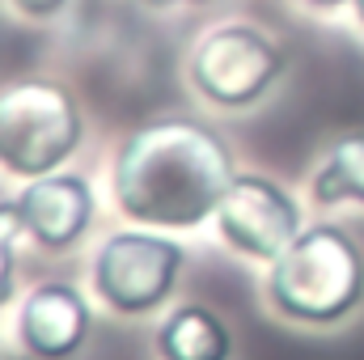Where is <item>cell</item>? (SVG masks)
<instances>
[{"mask_svg":"<svg viewBox=\"0 0 364 360\" xmlns=\"http://www.w3.org/2000/svg\"><path fill=\"white\" fill-rule=\"evenodd\" d=\"M352 13H356V21H360V30H364V0H352Z\"/></svg>","mask_w":364,"mask_h":360,"instance_id":"9a60e30c","label":"cell"},{"mask_svg":"<svg viewBox=\"0 0 364 360\" xmlns=\"http://www.w3.org/2000/svg\"><path fill=\"white\" fill-rule=\"evenodd\" d=\"M305 9H318V13H331V9H343V4H352V0H301Z\"/></svg>","mask_w":364,"mask_h":360,"instance_id":"5bb4252c","label":"cell"},{"mask_svg":"<svg viewBox=\"0 0 364 360\" xmlns=\"http://www.w3.org/2000/svg\"><path fill=\"white\" fill-rule=\"evenodd\" d=\"M263 301L296 331H339L364 309V246L335 221L305 225L267 263Z\"/></svg>","mask_w":364,"mask_h":360,"instance_id":"7a4b0ae2","label":"cell"},{"mask_svg":"<svg viewBox=\"0 0 364 360\" xmlns=\"http://www.w3.org/2000/svg\"><path fill=\"white\" fill-rule=\"evenodd\" d=\"M0 221L21 238H30L43 255H68L90 238L97 221V195L81 170H55L21 182L13 199L0 203Z\"/></svg>","mask_w":364,"mask_h":360,"instance_id":"52a82bcc","label":"cell"},{"mask_svg":"<svg viewBox=\"0 0 364 360\" xmlns=\"http://www.w3.org/2000/svg\"><path fill=\"white\" fill-rule=\"evenodd\" d=\"M13 339L30 360H77L93 339V292L68 280H43L21 292Z\"/></svg>","mask_w":364,"mask_h":360,"instance_id":"ba28073f","label":"cell"},{"mask_svg":"<svg viewBox=\"0 0 364 360\" xmlns=\"http://www.w3.org/2000/svg\"><path fill=\"white\" fill-rule=\"evenodd\" d=\"M237 335L203 301H182L170 305L153 331V352L157 360H233Z\"/></svg>","mask_w":364,"mask_h":360,"instance_id":"9c48e42d","label":"cell"},{"mask_svg":"<svg viewBox=\"0 0 364 360\" xmlns=\"http://www.w3.org/2000/svg\"><path fill=\"white\" fill-rule=\"evenodd\" d=\"M237 174L229 140L195 115H157L132 127L110 162V199L127 225L191 233L216 216Z\"/></svg>","mask_w":364,"mask_h":360,"instance_id":"6da1fadb","label":"cell"},{"mask_svg":"<svg viewBox=\"0 0 364 360\" xmlns=\"http://www.w3.org/2000/svg\"><path fill=\"white\" fill-rule=\"evenodd\" d=\"M136 4H144V9H199V4H212V0H136Z\"/></svg>","mask_w":364,"mask_h":360,"instance_id":"4fadbf2b","label":"cell"},{"mask_svg":"<svg viewBox=\"0 0 364 360\" xmlns=\"http://www.w3.org/2000/svg\"><path fill=\"white\" fill-rule=\"evenodd\" d=\"M212 225H216V238L233 255L267 268L305 229V208L296 203V195L284 182L267 179L259 170H237L229 191L216 203Z\"/></svg>","mask_w":364,"mask_h":360,"instance_id":"8992f818","label":"cell"},{"mask_svg":"<svg viewBox=\"0 0 364 360\" xmlns=\"http://www.w3.org/2000/svg\"><path fill=\"white\" fill-rule=\"evenodd\" d=\"M288 60L267 30L250 21H225L199 34L186 55V81L216 110H250L279 85Z\"/></svg>","mask_w":364,"mask_h":360,"instance_id":"5b68a950","label":"cell"},{"mask_svg":"<svg viewBox=\"0 0 364 360\" xmlns=\"http://www.w3.org/2000/svg\"><path fill=\"white\" fill-rule=\"evenodd\" d=\"M21 17H30V21H51V17H60L73 0H9Z\"/></svg>","mask_w":364,"mask_h":360,"instance_id":"7c38bea8","label":"cell"},{"mask_svg":"<svg viewBox=\"0 0 364 360\" xmlns=\"http://www.w3.org/2000/svg\"><path fill=\"white\" fill-rule=\"evenodd\" d=\"M309 203H318V208L356 203V208H364V127L335 136L322 149V157L309 174Z\"/></svg>","mask_w":364,"mask_h":360,"instance_id":"30bf717a","label":"cell"},{"mask_svg":"<svg viewBox=\"0 0 364 360\" xmlns=\"http://www.w3.org/2000/svg\"><path fill=\"white\" fill-rule=\"evenodd\" d=\"M182 271L186 246L178 238L127 225L106 233L90 255V292L106 314L123 322H149L174 305Z\"/></svg>","mask_w":364,"mask_h":360,"instance_id":"3957f363","label":"cell"},{"mask_svg":"<svg viewBox=\"0 0 364 360\" xmlns=\"http://www.w3.org/2000/svg\"><path fill=\"white\" fill-rule=\"evenodd\" d=\"M85 144L77 93L51 77H21L0 90V170L9 179H43L64 170Z\"/></svg>","mask_w":364,"mask_h":360,"instance_id":"277c9868","label":"cell"},{"mask_svg":"<svg viewBox=\"0 0 364 360\" xmlns=\"http://www.w3.org/2000/svg\"><path fill=\"white\" fill-rule=\"evenodd\" d=\"M17 297V233L0 221V309Z\"/></svg>","mask_w":364,"mask_h":360,"instance_id":"8fae6325","label":"cell"}]
</instances>
